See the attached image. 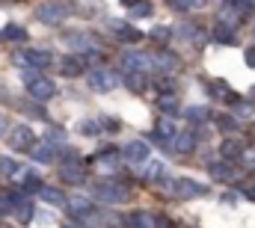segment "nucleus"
I'll return each instance as SVG.
<instances>
[{"mask_svg": "<svg viewBox=\"0 0 255 228\" xmlns=\"http://www.w3.org/2000/svg\"><path fill=\"white\" fill-rule=\"evenodd\" d=\"M36 18L42 24H48V27H57V24H63L68 18V3H63V0H45V3L36 6Z\"/></svg>", "mask_w": 255, "mask_h": 228, "instance_id": "1", "label": "nucleus"}, {"mask_svg": "<svg viewBox=\"0 0 255 228\" xmlns=\"http://www.w3.org/2000/svg\"><path fill=\"white\" fill-rule=\"evenodd\" d=\"M92 196L98 202H110V205H119V202H128V187L116 184V181H101L92 187Z\"/></svg>", "mask_w": 255, "mask_h": 228, "instance_id": "2", "label": "nucleus"}, {"mask_svg": "<svg viewBox=\"0 0 255 228\" xmlns=\"http://www.w3.org/2000/svg\"><path fill=\"white\" fill-rule=\"evenodd\" d=\"M27 92H30V98H36V101H48V98L57 95V83L48 80V77H39V74L33 71V74H27Z\"/></svg>", "mask_w": 255, "mask_h": 228, "instance_id": "3", "label": "nucleus"}, {"mask_svg": "<svg viewBox=\"0 0 255 228\" xmlns=\"http://www.w3.org/2000/svg\"><path fill=\"white\" fill-rule=\"evenodd\" d=\"M6 139H9V148H12V151H30V148L36 145V136H33V130H30L27 124H15V127H9Z\"/></svg>", "mask_w": 255, "mask_h": 228, "instance_id": "4", "label": "nucleus"}, {"mask_svg": "<svg viewBox=\"0 0 255 228\" xmlns=\"http://www.w3.org/2000/svg\"><path fill=\"white\" fill-rule=\"evenodd\" d=\"M86 80H89V86H92V92H110V89H116V71H110V68H92L89 74H86Z\"/></svg>", "mask_w": 255, "mask_h": 228, "instance_id": "5", "label": "nucleus"}, {"mask_svg": "<svg viewBox=\"0 0 255 228\" xmlns=\"http://www.w3.org/2000/svg\"><path fill=\"white\" fill-rule=\"evenodd\" d=\"M119 62H122V68H128V74H142L145 68H151V57L142 51H125Z\"/></svg>", "mask_w": 255, "mask_h": 228, "instance_id": "6", "label": "nucleus"}, {"mask_svg": "<svg viewBox=\"0 0 255 228\" xmlns=\"http://www.w3.org/2000/svg\"><path fill=\"white\" fill-rule=\"evenodd\" d=\"M125 160L128 163H133V166H139V163H148V142H142V139H133V142H128L125 145Z\"/></svg>", "mask_w": 255, "mask_h": 228, "instance_id": "7", "label": "nucleus"}, {"mask_svg": "<svg viewBox=\"0 0 255 228\" xmlns=\"http://www.w3.org/2000/svg\"><path fill=\"white\" fill-rule=\"evenodd\" d=\"M18 62L21 65H30V68H45L48 62H51V54L48 51H39V48H27L24 54H18Z\"/></svg>", "mask_w": 255, "mask_h": 228, "instance_id": "8", "label": "nucleus"}, {"mask_svg": "<svg viewBox=\"0 0 255 228\" xmlns=\"http://www.w3.org/2000/svg\"><path fill=\"white\" fill-rule=\"evenodd\" d=\"M175 193H178L181 199H196V196H205L208 187L196 184V181H190V178H178V181H175Z\"/></svg>", "mask_w": 255, "mask_h": 228, "instance_id": "9", "label": "nucleus"}, {"mask_svg": "<svg viewBox=\"0 0 255 228\" xmlns=\"http://www.w3.org/2000/svg\"><path fill=\"white\" fill-rule=\"evenodd\" d=\"M193 145H196L193 130H178V133L172 136V151H175V154H190Z\"/></svg>", "mask_w": 255, "mask_h": 228, "instance_id": "10", "label": "nucleus"}, {"mask_svg": "<svg viewBox=\"0 0 255 228\" xmlns=\"http://www.w3.org/2000/svg\"><path fill=\"white\" fill-rule=\"evenodd\" d=\"M83 68H86V59L77 57V54H71V57H65L63 62H60V71H63L65 77H80Z\"/></svg>", "mask_w": 255, "mask_h": 228, "instance_id": "11", "label": "nucleus"}, {"mask_svg": "<svg viewBox=\"0 0 255 228\" xmlns=\"http://www.w3.org/2000/svg\"><path fill=\"white\" fill-rule=\"evenodd\" d=\"M214 39H217L220 45H232V42L238 39V27H235V24H226V21H217V24H214Z\"/></svg>", "mask_w": 255, "mask_h": 228, "instance_id": "12", "label": "nucleus"}, {"mask_svg": "<svg viewBox=\"0 0 255 228\" xmlns=\"http://www.w3.org/2000/svg\"><path fill=\"white\" fill-rule=\"evenodd\" d=\"M30 151H33V160H36V163H54V160H57V148H54L51 142H36Z\"/></svg>", "mask_w": 255, "mask_h": 228, "instance_id": "13", "label": "nucleus"}, {"mask_svg": "<svg viewBox=\"0 0 255 228\" xmlns=\"http://www.w3.org/2000/svg\"><path fill=\"white\" fill-rule=\"evenodd\" d=\"M65 205H68V214L74 220H89L92 217V202H86V199H68Z\"/></svg>", "mask_w": 255, "mask_h": 228, "instance_id": "14", "label": "nucleus"}, {"mask_svg": "<svg viewBox=\"0 0 255 228\" xmlns=\"http://www.w3.org/2000/svg\"><path fill=\"white\" fill-rule=\"evenodd\" d=\"M95 166H101V169H107V172H116V166H119V151H116V148H104V151H98Z\"/></svg>", "mask_w": 255, "mask_h": 228, "instance_id": "15", "label": "nucleus"}, {"mask_svg": "<svg viewBox=\"0 0 255 228\" xmlns=\"http://www.w3.org/2000/svg\"><path fill=\"white\" fill-rule=\"evenodd\" d=\"M39 199H42V202H48V205H54V208H63L65 202H68L60 187H42V190H39Z\"/></svg>", "mask_w": 255, "mask_h": 228, "instance_id": "16", "label": "nucleus"}, {"mask_svg": "<svg viewBox=\"0 0 255 228\" xmlns=\"http://www.w3.org/2000/svg\"><path fill=\"white\" fill-rule=\"evenodd\" d=\"M220 154H223L226 160H238V157L244 154V145H241L238 139H226V142L220 145Z\"/></svg>", "mask_w": 255, "mask_h": 228, "instance_id": "17", "label": "nucleus"}, {"mask_svg": "<svg viewBox=\"0 0 255 228\" xmlns=\"http://www.w3.org/2000/svg\"><path fill=\"white\" fill-rule=\"evenodd\" d=\"M148 181L169 187V172H166V166H163V163H151V166H148Z\"/></svg>", "mask_w": 255, "mask_h": 228, "instance_id": "18", "label": "nucleus"}, {"mask_svg": "<svg viewBox=\"0 0 255 228\" xmlns=\"http://www.w3.org/2000/svg\"><path fill=\"white\" fill-rule=\"evenodd\" d=\"M42 187H45V184L39 181L36 172H24V178H21V190H24V193H39Z\"/></svg>", "mask_w": 255, "mask_h": 228, "instance_id": "19", "label": "nucleus"}, {"mask_svg": "<svg viewBox=\"0 0 255 228\" xmlns=\"http://www.w3.org/2000/svg\"><path fill=\"white\" fill-rule=\"evenodd\" d=\"M110 27H113V30L119 33V39H122V42H136V39H139V33H136L133 27H128L125 21H113Z\"/></svg>", "mask_w": 255, "mask_h": 228, "instance_id": "20", "label": "nucleus"}, {"mask_svg": "<svg viewBox=\"0 0 255 228\" xmlns=\"http://www.w3.org/2000/svg\"><path fill=\"white\" fill-rule=\"evenodd\" d=\"M65 42H68L71 48H77V51H92V42L86 39V33H68Z\"/></svg>", "mask_w": 255, "mask_h": 228, "instance_id": "21", "label": "nucleus"}, {"mask_svg": "<svg viewBox=\"0 0 255 228\" xmlns=\"http://www.w3.org/2000/svg\"><path fill=\"white\" fill-rule=\"evenodd\" d=\"M208 172H211V178H217V181H232V166H229V163H211Z\"/></svg>", "mask_w": 255, "mask_h": 228, "instance_id": "22", "label": "nucleus"}, {"mask_svg": "<svg viewBox=\"0 0 255 228\" xmlns=\"http://www.w3.org/2000/svg\"><path fill=\"white\" fill-rule=\"evenodd\" d=\"M77 130H80L83 136H98V133H101V121H95V118H83V121L77 124Z\"/></svg>", "mask_w": 255, "mask_h": 228, "instance_id": "23", "label": "nucleus"}, {"mask_svg": "<svg viewBox=\"0 0 255 228\" xmlns=\"http://www.w3.org/2000/svg\"><path fill=\"white\" fill-rule=\"evenodd\" d=\"M148 223H151V217H148V214H130V217H125V226L128 228H151Z\"/></svg>", "mask_w": 255, "mask_h": 228, "instance_id": "24", "label": "nucleus"}, {"mask_svg": "<svg viewBox=\"0 0 255 228\" xmlns=\"http://www.w3.org/2000/svg\"><path fill=\"white\" fill-rule=\"evenodd\" d=\"M3 39H9V42H24V39H27V30L18 27V24H9V27L3 30Z\"/></svg>", "mask_w": 255, "mask_h": 228, "instance_id": "25", "label": "nucleus"}, {"mask_svg": "<svg viewBox=\"0 0 255 228\" xmlns=\"http://www.w3.org/2000/svg\"><path fill=\"white\" fill-rule=\"evenodd\" d=\"M208 92H211V95H217V98H229V101H238V98H235V95L226 89V83H223V80H214V83H208Z\"/></svg>", "mask_w": 255, "mask_h": 228, "instance_id": "26", "label": "nucleus"}, {"mask_svg": "<svg viewBox=\"0 0 255 228\" xmlns=\"http://www.w3.org/2000/svg\"><path fill=\"white\" fill-rule=\"evenodd\" d=\"M214 124H217L223 133H232V130H238V121H235V115H214Z\"/></svg>", "mask_w": 255, "mask_h": 228, "instance_id": "27", "label": "nucleus"}, {"mask_svg": "<svg viewBox=\"0 0 255 228\" xmlns=\"http://www.w3.org/2000/svg\"><path fill=\"white\" fill-rule=\"evenodd\" d=\"M151 65H157L160 71H175V57L172 54H157V59H151Z\"/></svg>", "mask_w": 255, "mask_h": 228, "instance_id": "28", "label": "nucleus"}, {"mask_svg": "<svg viewBox=\"0 0 255 228\" xmlns=\"http://www.w3.org/2000/svg\"><path fill=\"white\" fill-rule=\"evenodd\" d=\"M169 6H175L178 12H190V9H202L205 0H166Z\"/></svg>", "mask_w": 255, "mask_h": 228, "instance_id": "29", "label": "nucleus"}, {"mask_svg": "<svg viewBox=\"0 0 255 228\" xmlns=\"http://www.w3.org/2000/svg\"><path fill=\"white\" fill-rule=\"evenodd\" d=\"M160 110L166 115H175L178 113V98H175L172 92H166V98H160Z\"/></svg>", "mask_w": 255, "mask_h": 228, "instance_id": "30", "label": "nucleus"}, {"mask_svg": "<svg viewBox=\"0 0 255 228\" xmlns=\"http://www.w3.org/2000/svg\"><path fill=\"white\" fill-rule=\"evenodd\" d=\"M18 172V163L12 157H0V178H12Z\"/></svg>", "mask_w": 255, "mask_h": 228, "instance_id": "31", "label": "nucleus"}, {"mask_svg": "<svg viewBox=\"0 0 255 228\" xmlns=\"http://www.w3.org/2000/svg\"><path fill=\"white\" fill-rule=\"evenodd\" d=\"M130 15H133V18H148V15H151V3H148V0H139L136 6H130Z\"/></svg>", "mask_w": 255, "mask_h": 228, "instance_id": "32", "label": "nucleus"}, {"mask_svg": "<svg viewBox=\"0 0 255 228\" xmlns=\"http://www.w3.org/2000/svg\"><path fill=\"white\" fill-rule=\"evenodd\" d=\"M148 36H151L157 45H166V42H169V36H172V30H169V27H154Z\"/></svg>", "mask_w": 255, "mask_h": 228, "instance_id": "33", "label": "nucleus"}, {"mask_svg": "<svg viewBox=\"0 0 255 228\" xmlns=\"http://www.w3.org/2000/svg\"><path fill=\"white\" fill-rule=\"evenodd\" d=\"M184 113H187L190 121H205V118H208V107H187Z\"/></svg>", "mask_w": 255, "mask_h": 228, "instance_id": "34", "label": "nucleus"}, {"mask_svg": "<svg viewBox=\"0 0 255 228\" xmlns=\"http://www.w3.org/2000/svg\"><path fill=\"white\" fill-rule=\"evenodd\" d=\"M142 86H145L142 74H128V89L130 92H142Z\"/></svg>", "mask_w": 255, "mask_h": 228, "instance_id": "35", "label": "nucleus"}, {"mask_svg": "<svg viewBox=\"0 0 255 228\" xmlns=\"http://www.w3.org/2000/svg\"><path fill=\"white\" fill-rule=\"evenodd\" d=\"M6 214H12V205H9V193L0 187V217H6Z\"/></svg>", "mask_w": 255, "mask_h": 228, "instance_id": "36", "label": "nucleus"}, {"mask_svg": "<svg viewBox=\"0 0 255 228\" xmlns=\"http://www.w3.org/2000/svg\"><path fill=\"white\" fill-rule=\"evenodd\" d=\"M178 33H184L181 39H196V33H199V27H196V24H181V27H178Z\"/></svg>", "mask_w": 255, "mask_h": 228, "instance_id": "37", "label": "nucleus"}, {"mask_svg": "<svg viewBox=\"0 0 255 228\" xmlns=\"http://www.w3.org/2000/svg\"><path fill=\"white\" fill-rule=\"evenodd\" d=\"M63 139H65V133L60 127H51V130H48V142H51V145H54V142H63Z\"/></svg>", "mask_w": 255, "mask_h": 228, "instance_id": "38", "label": "nucleus"}, {"mask_svg": "<svg viewBox=\"0 0 255 228\" xmlns=\"http://www.w3.org/2000/svg\"><path fill=\"white\" fill-rule=\"evenodd\" d=\"M244 59H247V65H250V68H255V45L244 51Z\"/></svg>", "mask_w": 255, "mask_h": 228, "instance_id": "39", "label": "nucleus"}, {"mask_svg": "<svg viewBox=\"0 0 255 228\" xmlns=\"http://www.w3.org/2000/svg\"><path fill=\"white\" fill-rule=\"evenodd\" d=\"M238 115H244V118H250V115H253V107H247V104H241V107H238Z\"/></svg>", "mask_w": 255, "mask_h": 228, "instance_id": "40", "label": "nucleus"}, {"mask_svg": "<svg viewBox=\"0 0 255 228\" xmlns=\"http://www.w3.org/2000/svg\"><path fill=\"white\" fill-rule=\"evenodd\" d=\"M101 124H104V127H110V130H116V127H119V121H116V118H101Z\"/></svg>", "mask_w": 255, "mask_h": 228, "instance_id": "41", "label": "nucleus"}, {"mask_svg": "<svg viewBox=\"0 0 255 228\" xmlns=\"http://www.w3.org/2000/svg\"><path fill=\"white\" fill-rule=\"evenodd\" d=\"M244 193H247V196H250V199L255 202V181H253V184H247V187H244Z\"/></svg>", "mask_w": 255, "mask_h": 228, "instance_id": "42", "label": "nucleus"}, {"mask_svg": "<svg viewBox=\"0 0 255 228\" xmlns=\"http://www.w3.org/2000/svg\"><path fill=\"white\" fill-rule=\"evenodd\" d=\"M6 130H9V121H6V118H3V115H0V136H3V133H6Z\"/></svg>", "mask_w": 255, "mask_h": 228, "instance_id": "43", "label": "nucleus"}, {"mask_svg": "<svg viewBox=\"0 0 255 228\" xmlns=\"http://www.w3.org/2000/svg\"><path fill=\"white\" fill-rule=\"evenodd\" d=\"M154 223H157V228H169V226H172L169 220H154Z\"/></svg>", "mask_w": 255, "mask_h": 228, "instance_id": "44", "label": "nucleus"}, {"mask_svg": "<svg viewBox=\"0 0 255 228\" xmlns=\"http://www.w3.org/2000/svg\"><path fill=\"white\" fill-rule=\"evenodd\" d=\"M122 3H125V6H136V3H139V0H122Z\"/></svg>", "mask_w": 255, "mask_h": 228, "instance_id": "45", "label": "nucleus"}, {"mask_svg": "<svg viewBox=\"0 0 255 228\" xmlns=\"http://www.w3.org/2000/svg\"><path fill=\"white\" fill-rule=\"evenodd\" d=\"M63 228H77V226H63Z\"/></svg>", "mask_w": 255, "mask_h": 228, "instance_id": "46", "label": "nucleus"}, {"mask_svg": "<svg viewBox=\"0 0 255 228\" xmlns=\"http://www.w3.org/2000/svg\"><path fill=\"white\" fill-rule=\"evenodd\" d=\"M253 98H255V86H253Z\"/></svg>", "mask_w": 255, "mask_h": 228, "instance_id": "47", "label": "nucleus"}, {"mask_svg": "<svg viewBox=\"0 0 255 228\" xmlns=\"http://www.w3.org/2000/svg\"><path fill=\"white\" fill-rule=\"evenodd\" d=\"M0 228H6V226H0Z\"/></svg>", "mask_w": 255, "mask_h": 228, "instance_id": "48", "label": "nucleus"}, {"mask_svg": "<svg viewBox=\"0 0 255 228\" xmlns=\"http://www.w3.org/2000/svg\"><path fill=\"white\" fill-rule=\"evenodd\" d=\"M0 36H3V33H0Z\"/></svg>", "mask_w": 255, "mask_h": 228, "instance_id": "49", "label": "nucleus"}]
</instances>
